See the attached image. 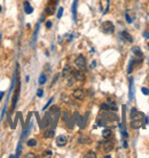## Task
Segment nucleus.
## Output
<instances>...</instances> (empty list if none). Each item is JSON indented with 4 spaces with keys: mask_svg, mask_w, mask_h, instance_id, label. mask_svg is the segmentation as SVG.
I'll return each mask as SVG.
<instances>
[{
    "mask_svg": "<svg viewBox=\"0 0 149 158\" xmlns=\"http://www.w3.org/2000/svg\"><path fill=\"white\" fill-rule=\"evenodd\" d=\"M52 101H53V97H52V99H49V101H48L47 103H46V105H45L44 108H42V110H46V109H47L48 107H49V104L52 103Z\"/></svg>",
    "mask_w": 149,
    "mask_h": 158,
    "instance_id": "nucleus-28",
    "label": "nucleus"
},
{
    "mask_svg": "<svg viewBox=\"0 0 149 158\" xmlns=\"http://www.w3.org/2000/svg\"><path fill=\"white\" fill-rule=\"evenodd\" d=\"M133 65H134V60H131V61H130V63H128L127 73H131V72H132V69H133Z\"/></svg>",
    "mask_w": 149,
    "mask_h": 158,
    "instance_id": "nucleus-20",
    "label": "nucleus"
},
{
    "mask_svg": "<svg viewBox=\"0 0 149 158\" xmlns=\"http://www.w3.org/2000/svg\"><path fill=\"white\" fill-rule=\"evenodd\" d=\"M44 157H51L52 156V151L51 150H48V151H45L44 155H42Z\"/></svg>",
    "mask_w": 149,
    "mask_h": 158,
    "instance_id": "nucleus-30",
    "label": "nucleus"
},
{
    "mask_svg": "<svg viewBox=\"0 0 149 158\" xmlns=\"http://www.w3.org/2000/svg\"><path fill=\"white\" fill-rule=\"evenodd\" d=\"M25 157H27V158H29V157H32V158H33V157H36V156H34L33 154H28V155H27V156H25Z\"/></svg>",
    "mask_w": 149,
    "mask_h": 158,
    "instance_id": "nucleus-36",
    "label": "nucleus"
},
{
    "mask_svg": "<svg viewBox=\"0 0 149 158\" xmlns=\"http://www.w3.org/2000/svg\"><path fill=\"white\" fill-rule=\"evenodd\" d=\"M72 74H73L74 79L78 80V81H82V80L85 79V73L83 72L82 70H76V71H73Z\"/></svg>",
    "mask_w": 149,
    "mask_h": 158,
    "instance_id": "nucleus-6",
    "label": "nucleus"
},
{
    "mask_svg": "<svg viewBox=\"0 0 149 158\" xmlns=\"http://www.w3.org/2000/svg\"><path fill=\"white\" fill-rule=\"evenodd\" d=\"M100 108H101L102 110H104V111H108V110H110V108H109V105L107 104V103H102V104L100 105Z\"/></svg>",
    "mask_w": 149,
    "mask_h": 158,
    "instance_id": "nucleus-24",
    "label": "nucleus"
},
{
    "mask_svg": "<svg viewBox=\"0 0 149 158\" xmlns=\"http://www.w3.org/2000/svg\"><path fill=\"white\" fill-rule=\"evenodd\" d=\"M143 36H145L146 38H149V33L147 32V31H146V32H143Z\"/></svg>",
    "mask_w": 149,
    "mask_h": 158,
    "instance_id": "nucleus-37",
    "label": "nucleus"
},
{
    "mask_svg": "<svg viewBox=\"0 0 149 158\" xmlns=\"http://www.w3.org/2000/svg\"><path fill=\"white\" fill-rule=\"evenodd\" d=\"M63 117H64L65 123H67V124H68V127H69V128H72V124H71V123H70V117H69L68 112H63Z\"/></svg>",
    "mask_w": 149,
    "mask_h": 158,
    "instance_id": "nucleus-17",
    "label": "nucleus"
},
{
    "mask_svg": "<svg viewBox=\"0 0 149 158\" xmlns=\"http://www.w3.org/2000/svg\"><path fill=\"white\" fill-rule=\"evenodd\" d=\"M72 96L74 97V99H77V100H83V99H84V96H85V93H84V91H83L82 88H77V90L73 91Z\"/></svg>",
    "mask_w": 149,
    "mask_h": 158,
    "instance_id": "nucleus-4",
    "label": "nucleus"
},
{
    "mask_svg": "<svg viewBox=\"0 0 149 158\" xmlns=\"http://www.w3.org/2000/svg\"><path fill=\"white\" fill-rule=\"evenodd\" d=\"M92 63H93V64H92V67L94 68V67H95V65H96V62H95V61H93V62H92Z\"/></svg>",
    "mask_w": 149,
    "mask_h": 158,
    "instance_id": "nucleus-38",
    "label": "nucleus"
},
{
    "mask_svg": "<svg viewBox=\"0 0 149 158\" xmlns=\"http://www.w3.org/2000/svg\"><path fill=\"white\" fill-rule=\"evenodd\" d=\"M120 36H122V38L126 40L127 42H133V38L131 37V34L127 32V31H123L122 33H120Z\"/></svg>",
    "mask_w": 149,
    "mask_h": 158,
    "instance_id": "nucleus-10",
    "label": "nucleus"
},
{
    "mask_svg": "<svg viewBox=\"0 0 149 158\" xmlns=\"http://www.w3.org/2000/svg\"><path fill=\"white\" fill-rule=\"evenodd\" d=\"M38 31H39V23H37V25H36V29H34V32H33V38H32V46H34L33 44L36 42V39H37V36H38Z\"/></svg>",
    "mask_w": 149,
    "mask_h": 158,
    "instance_id": "nucleus-16",
    "label": "nucleus"
},
{
    "mask_svg": "<svg viewBox=\"0 0 149 158\" xmlns=\"http://www.w3.org/2000/svg\"><path fill=\"white\" fill-rule=\"evenodd\" d=\"M46 27H47L48 29L52 28V22H51V21H47V22H46Z\"/></svg>",
    "mask_w": 149,
    "mask_h": 158,
    "instance_id": "nucleus-34",
    "label": "nucleus"
},
{
    "mask_svg": "<svg viewBox=\"0 0 149 158\" xmlns=\"http://www.w3.org/2000/svg\"><path fill=\"white\" fill-rule=\"evenodd\" d=\"M133 53H134V56H135V61L136 60H139V61H142V53H141V50H140V48L139 47H134L133 48Z\"/></svg>",
    "mask_w": 149,
    "mask_h": 158,
    "instance_id": "nucleus-8",
    "label": "nucleus"
},
{
    "mask_svg": "<svg viewBox=\"0 0 149 158\" xmlns=\"http://www.w3.org/2000/svg\"><path fill=\"white\" fill-rule=\"evenodd\" d=\"M24 11H25V14H31L33 11V8L31 7V5H30L29 1L24 2Z\"/></svg>",
    "mask_w": 149,
    "mask_h": 158,
    "instance_id": "nucleus-12",
    "label": "nucleus"
},
{
    "mask_svg": "<svg viewBox=\"0 0 149 158\" xmlns=\"http://www.w3.org/2000/svg\"><path fill=\"white\" fill-rule=\"evenodd\" d=\"M62 15H63V7H60L59 11H57V18H61Z\"/></svg>",
    "mask_w": 149,
    "mask_h": 158,
    "instance_id": "nucleus-26",
    "label": "nucleus"
},
{
    "mask_svg": "<svg viewBox=\"0 0 149 158\" xmlns=\"http://www.w3.org/2000/svg\"><path fill=\"white\" fill-rule=\"evenodd\" d=\"M113 148H114V142L111 140L107 139V141H104V143H103V151L104 153H109Z\"/></svg>",
    "mask_w": 149,
    "mask_h": 158,
    "instance_id": "nucleus-5",
    "label": "nucleus"
},
{
    "mask_svg": "<svg viewBox=\"0 0 149 158\" xmlns=\"http://www.w3.org/2000/svg\"><path fill=\"white\" fill-rule=\"evenodd\" d=\"M102 31L104 33H113L115 31V27L110 21H105L102 23Z\"/></svg>",
    "mask_w": 149,
    "mask_h": 158,
    "instance_id": "nucleus-1",
    "label": "nucleus"
},
{
    "mask_svg": "<svg viewBox=\"0 0 149 158\" xmlns=\"http://www.w3.org/2000/svg\"><path fill=\"white\" fill-rule=\"evenodd\" d=\"M74 80H76V79H74L73 74H72V76H70V77H69V83H68V86H72V85H73V83H74Z\"/></svg>",
    "mask_w": 149,
    "mask_h": 158,
    "instance_id": "nucleus-25",
    "label": "nucleus"
},
{
    "mask_svg": "<svg viewBox=\"0 0 149 158\" xmlns=\"http://www.w3.org/2000/svg\"><path fill=\"white\" fill-rule=\"evenodd\" d=\"M125 20H126V22H127V23H130V24L132 23V20H131V17L128 16L127 14H125Z\"/></svg>",
    "mask_w": 149,
    "mask_h": 158,
    "instance_id": "nucleus-32",
    "label": "nucleus"
},
{
    "mask_svg": "<svg viewBox=\"0 0 149 158\" xmlns=\"http://www.w3.org/2000/svg\"><path fill=\"white\" fill-rule=\"evenodd\" d=\"M77 4H78V0H73L72 7H71V10H72V18H73V21H76V20H77Z\"/></svg>",
    "mask_w": 149,
    "mask_h": 158,
    "instance_id": "nucleus-9",
    "label": "nucleus"
},
{
    "mask_svg": "<svg viewBox=\"0 0 149 158\" xmlns=\"http://www.w3.org/2000/svg\"><path fill=\"white\" fill-rule=\"evenodd\" d=\"M68 142V139L65 137L64 135H59L56 137V144L59 146V147H63V146H65Z\"/></svg>",
    "mask_w": 149,
    "mask_h": 158,
    "instance_id": "nucleus-7",
    "label": "nucleus"
},
{
    "mask_svg": "<svg viewBox=\"0 0 149 158\" xmlns=\"http://www.w3.org/2000/svg\"><path fill=\"white\" fill-rule=\"evenodd\" d=\"M79 142L83 143V142H91V139H88V137H86V139H84V137H79Z\"/></svg>",
    "mask_w": 149,
    "mask_h": 158,
    "instance_id": "nucleus-27",
    "label": "nucleus"
},
{
    "mask_svg": "<svg viewBox=\"0 0 149 158\" xmlns=\"http://www.w3.org/2000/svg\"><path fill=\"white\" fill-rule=\"evenodd\" d=\"M74 64H76V67L80 69V70H84L86 68V60L85 57L83 55H79L78 57L76 59V61H74Z\"/></svg>",
    "mask_w": 149,
    "mask_h": 158,
    "instance_id": "nucleus-2",
    "label": "nucleus"
},
{
    "mask_svg": "<svg viewBox=\"0 0 149 158\" xmlns=\"http://www.w3.org/2000/svg\"><path fill=\"white\" fill-rule=\"evenodd\" d=\"M70 71H71V68L69 67V65H65L64 69H63V71H62V76H63V77H67L68 73L70 72Z\"/></svg>",
    "mask_w": 149,
    "mask_h": 158,
    "instance_id": "nucleus-18",
    "label": "nucleus"
},
{
    "mask_svg": "<svg viewBox=\"0 0 149 158\" xmlns=\"http://www.w3.org/2000/svg\"><path fill=\"white\" fill-rule=\"evenodd\" d=\"M133 95H134V81H133V78L130 79V92H128V99L132 100L133 99Z\"/></svg>",
    "mask_w": 149,
    "mask_h": 158,
    "instance_id": "nucleus-11",
    "label": "nucleus"
},
{
    "mask_svg": "<svg viewBox=\"0 0 149 158\" xmlns=\"http://www.w3.org/2000/svg\"><path fill=\"white\" fill-rule=\"evenodd\" d=\"M141 91H142V94H145V95H149V90H148V88L143 87Z\"/></svg>",
    "mask_w": 149,
    "mask_h": 158,
    "instance_id": "nucleus-29",
    "label": "nucleus"
},
{
    "mask_svg": "<svg viewBox=\"0 0 149 158\" xmlns=\"http://www.w3.org/2000/svg\"><path fill=\"white\" fill-rule=\"evenodd\" d=\"M42 95H44V91H42V90H38V92H37V96L41 97Z\"/></svg>",
    "mask_w": 149,
    "mask_h": 158,
    "instance_id": "nucleus-31",
    "label": "nucleus"
},
{
    "mask_svg": "<svg viewBox=\"0 0 149 158\" xmlns=\"http://www.w3.org/2000/svg\"><path fill=\"white\" fill-rule=\"evenodd\" d=\"M4 95H5V93L4 92H0V101L2 100V97H4Z\"/></svg>",
    "mask_w": 149,
    "mask_h": 158,
    "instance_id": "nucleus-35",
    "label": "nucleus"
},
{
    "mask_svg": "<svg viewBox=\"0 0 149 158\" xmlns=\"http://www.w3.org/2000/svg\"><path fill=\"white\" fill-rule=\"evenodd\" d=\"M142 126V122H141V118H136V117H133L131 120V127L134 128V130H138Z\"/></svg>",
    "mask_w": 149,
    "mask_h": 158,
    "instance_id": "nucleus-3",
    "label": "nucleus"
},
{
    "mask_svg": "<svg viewBox=\"0 0 149 158\" xmlns=\"http://www.w3.org/2000/svg\"><path fill=\"white\" fill-rule=\"evenodd\" d=\"M109 5H110V0H107V8H105V10L103 11V14H107L108 10H109Z\"/></svg>",
    "mask_w": 149,
    "mask_h": 158,
    "instance_id": "nucleus-33",
    "label": "nucleus"
},
{
    "mask_svg": "<svg viewBox=\"0 0 149 158\" xmlns=\"http://www.w3.org/2000/svg\"><path fill=\"white\" fill-rule=\"evenodd\" d=\"M102 135L105 140L110 139V137L113 136V132H111V130H109V128H105V130H103V132H102Z\"/></svg>",
    "mask_w": 149,
    "mask_h": 158,
    "instance_id": "nucleus-13",
    "label": "nucleus"
},
{
    "mask_svg": "<svg viewBox=\"0 0 149 158\" xmlns=\"http://www.w3.org/2000/svg\"><path fill=\"white\" fill-rule=\"evenodd\" d=\"M85 157H86V158H95L96 155H95V153H94V151H90V153H87V154L85 155Z\"/></svg>",
    "mask_w": 149,
    "mask_h": 158,
    "instance_id": "nucleus-22",
    "label": "nucleus"
},
{
    "mask_svg": "<svg viewBox=\"0 0 149 158\" xmlns=\"http://www.w3.org/2000/svg\"><path fill=\"white\" fill-rule=\"evenodd\" d=\"M53 135H54V127L47 128V130L45 131V133H44V136L45 137H52Z\"/></svg>",
    "mask_w": 149,
    "mask_h": 158,
    "instance_id": "nucleus-15",
    "label": "nucleus"
},
{
    "mask_svg": "<svg viewBox=\"0 0 149 158\" xmlns=\"http://www.w3.org/2000/svg\"><path fill=\"white\" fill-rule=\"evenodd\" d=\"M1 38H2V36L0 34V45H1Z\"/></svg>",
    "mask_w": 149,
    "mask_h": 158,
    "instance_id": "nucleus-39",
    "label": "nucleus"
},
{
    "mask_svg": "<svg viewBox=\"0 0 149 158\" xmlns=\"http://www.w3.org/2000/svg\"><path fill=\"white\" fill-rule=\"evenodd\" d=\"M38 83L40 85H44L45 83H46V76H45V73H40V76H39V80H38Z\"/></svg>",
    "mask_w": 149,
    "mask_h": 158,
    "instance_id": "nucleus-19",
    "label": "nucleus"
},
{
    "mask_svg": "<svg viewBox=\"0 0 149 158\" xmlns=\"http://www.w3.org/2000/svg\"><path fill=\"white\" fill-rule=\"evenodd\" d=\"M27 144L29 146V147H34V146L37 144V141H36L34 139H30V140H29V141L27 142Z\"/></svg>",
    "mask_w": 149,
    "mask_h": 158,
    "instance_id": "nucleus-21",
    "label": "nucleus"
},
{
    "mask_svg": "<svg viewBox=\"0 0 149 158\" xmlns=\"http://www.w3.org/2000/svg\"><path fill=\"white\" fill-rule=\"evenodd\" d=\"M0 11H1V6H0Z\"/></svg>",
    "mask_w": 149,
    "mask_h": 158,
    "instance_id": "nucleus-41",
    "label": "nucleus"
},
{
    "mask_svg": "<svg viewBox=\"0 0 149 158\" xmlns=\"http://www.w3.org/2000/svg\"><path fill=\"white\" fill-rule=\"evenodd\" d=\"M107 104L109 105L110 110H113V111H116V110H117V105H116V103H115L111 99H108V100H107Z\"/></svg>",
    "mask_w": 149,
    "mask_h": 158,
    "instance_id": "nucleus-14",
    "label": "nucleus"
},
{
    "mask_svg": "<svg viewBox=\"0 0 149 158\" xmlns=\"http://www.w3.org/2000/svg\"><path fill=\"white\" fill-rule=\"evenodd\" d=\"M46 13L49 14V15H51V14H53L54 13V8L52 7V6H47V7H46Z\"/></svg>",
    "mask_w": 149,
    "mask_h": 158,
    "instance_id": "nucleus-23",
    "label": "nucleus"
},
{
    "mask_svg": "<svg viewBox=\"0 0 149 158\" xmlns=\"http://www.w3.org/2000/svg\"><path fill=\"white\" fill-rule=\"evenodd\" d=\"M147 45H148V49H149V42H148V44H147Z\"/></svg>",
    "mask_w": 149,
    "mask_h": 158,
    "instance_id": "nucleus-40",
    "label": "nucleus"
}]
</instances>
